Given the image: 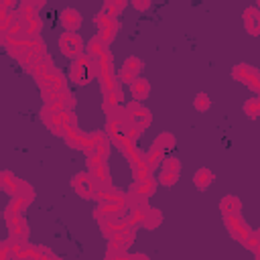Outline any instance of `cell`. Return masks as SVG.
Returning <instances> with one entry per match:
<instances>
[{
    "label": "cell",
    "mask_w": 260,
    "mask_h": 260,
    "mask_svg": "<svg viewBox=\"0 0 260 260\" xmlns=\"http://www.w3.org/2000/svg\"><path fill=\"white\" fill-rule=\"evenodd\" d=\"M98 73H100V65L89 55L87 57H75L71 67H69V79L75 83H87L93 77H98Z\"/></svg>",
    "instance_id": "cell-1"
},
{
    "label": "cell",
    "mask_w": 260,
    "mask_h": 260,
    "mask_svg": "<svg viewBox=\"0 0 260 260\" xmlns=\"http://www.w3.org/2000/svg\"><path fill=\"white\" fill-rule=\"evenodd\" d=\"M124 114H126V118L132 122V126H134V128H138L140 132H142L146 126H150V122H152L150 110H148V108H144V106H142V102H138V100H134L132 104L124 106Z\"/></svg>",
    "instance_id": "cell-2"
},
{
    "label": "cell",
    "mask_w": 260,
    "mask_h": 260,
    "mask_svg": "<svg viewBox=\"0 0 260 260\" xmlns=\"http://www.w3.org/2000/svg\"><path fill=\"white\" fill-rule=\"evenodd\" d=\"M83 49H85V43H83V39L77 35V32H63L61 37H59V51L65 55V57H69V59H75V57H81V53H83Z\"/></svg>",
    "instance_id": "cell-3"
},
{
    "label": "cell",
    "mask_w": 260,
    "mask_h": 260,
    "mask_svg": "<svg viewBox=\"0 0 260 260\" xmlns=\"http://www.w3.org/2000/svg\"><path fill=\"white\" fill-rule=\"evenodd\" d=\"M71 189L83 197V199H95L98 197V185L93 181V177L89 173H77L73 179H71Z\"/></svg>",
    "instance_id": "cell-4"
},
{
    "label": "cell",
    "mask_w": 260,
    "mask_h": 260,
    "mask_svg": "<svg viewBox=\"0 0 260 260\" xmlns=\"http://www.w3.org/2000/svg\"><path fill=\"white\" fill-rule=\"evenodd\" d=\"M37 81H39L41 91H61V89H65V85H67L65 75H63L59 69H55V67H53L51 71H47L45 75L37 77Z\"/></svg>",
    "instance_id": "cell-5"
},
{
    "label": "cell",
    "mask_w": 260,
    "mask_h": 260,
    "mask_svg": "<svg viewBox=\"0 0 260 260\" xmlns=\"http://www.w3.org/2000/svg\"><path fill=\"white\" fill-rule=\"evenodd\" d=\"M142 69H144V61H142L140 57L130 55V57H126L122 69L118 71V79L124 81V83H132V81L142 73Z\"/></svg>",
    "instance_id": "cell-6"
},
{
    "label": "cell",
    "mask_w": 260,
    "mask_h": 260,
    "mask_svg": "<svg viewBox=\"0 0 260 260\" xmlns=\"http://www.w3.org/2000/svg\"><path fill=\"white\" fill-rule=\"evenodd\" d=\"M225 228H228L230 236H232L234 240L242 242V244H244V242L250 238V234H252V230L248 228V223L242 219L240 213H238V215H225Z\"/></svg>",
    "instance_id": "cell-7"
},
{
    "label": "cell",
    "mask_w": 260,
    "mask_h": 260,
    "mask_svg": "<svg viewBox=\"0 0 260 260\" xmlns=\"http://www.w3.org/2000/svg\"><path fill=\"white\" fill-rule=\"evenodd\" d=\"M6 225H8V232H10V238H14L16 242H20L24 246L26 244V238H28V223L22 217V213L8 217L6 219Z\"/></svg>",
    "instance_id": "cell-8"
},
{
    "label": "cell",
    "mask_w": 260,
    "mask_h": 260,
    "mask_svg": "<svg viewBox=\"0 0 260 260\" xmlns=\"http://www.w3.org/2000/svg\"><path fill=\"white\" fill-rule=\"evenodd\" d=\"M232 77L238 79V81H242V83H246L248 87H252V85H256L260 81V71L254 69V67H250L248 63H240V65L234 67Z\"/></svg>",
    "instance_id": "cell-9"
},
{
    "label": "cell",
    "mask_w": 260,
    "mask_h": 260,
    "mask_svg": "<svg viewBox=\"0 0 260 260\" xmlns=\"http://www.w3.org/2000/svg\"><path fill=\"white\" fill-rule=\"evenodd\" d=\"M59 20H61L63 28L69 30V32H75L81 26V14L75 8H63L61 14H59Z\"/></svg>",
    "instance_id": "cell-10"
},
{
    "label": "cell",
    "mask_w": 260,
    "mask_h": 260,
    "mask_svg": "<svg viewBox=\"0 0 260 260\" xmlns=\"http://www.w3.org/2000/svg\"><path fill=\"white\" fill-rule=\"evenodd\" d=\"M0 185H2V189L8 193V195H18L28 183H24V181H20L18 177H14L10 171H2V179H0Z\"/></svg>",
    "instance_id": "cell-11"
},
{
    "label": "cell",
    "mask_w": 260,
    "mask_h": 260,
    "mask_svg": "<svg viewBox=\"0 0 260 260\" xmlns=\"http://www.w3.org/2000/svg\"><path fill=\"white\" fill-rule=\"evenodd\" d=\"M244 26L250 35H260V8L250 6L244 10Z\"/></svg>",
    "instance_id": "cell-12"
},
{
    "label": "cell",
    "mask_w": 260,
    "mask_h": 260,
    "mask_svg": "<svg viewBox=\"0 0 260 260\" xmlns=\"http://www.w3.org/2000/svg\"><path fill=\"white\" fill-rule=\"evenodd\" d=\"M213 181H215V175H213V173H211L207 167L197 169V171H195V175H193V185H195L199 191L209 189V187L213 185Z\"/></svg>",
    "instance_id": "cell-13"
},
{
    "label": "cell",
    "mask_w": 260,
    "mask_h": 260,
    "mask_svg": "<svg viewBox=\"0 0 260 260\" xmlns=\"http://www.w3.org/2000/svg\"><path fill=\"white\" fill-rule=\"evenodd\" d=\"M219 209L223 215H238L242 211V201L236 195H223L219 199Z\"/></svg>",
    "instance_id": "cell-14"
},
{
    "label": "cell",
    "mask_w": 260,
    "mask_h": 260,
    "mask_svg": "<svg viewBox=\"0 0 260 260\" xmlns=\"http://www.w3.org/2000/svg\"><path fill=\"white\" fill-rule=\"evenodd\" d=\"M130 91H132L134 100L142 102V100H146L148 93H150V83H148L146 79H142V77H136V79L130 83Z\"/></svg>",
    "instance_id": "cell-15"
},
{
    "label": "cell",
    "mask_w": 260,
    "mask_h": 260,
    "mask_svg": "<svg viewBox=\"0 0 260 260\" xmlns=\"http://www.w3.org/2000/svg\"><path fill=\"white\" fill-rule=\"evenodd\" d=\"M160 221H162V213H160L156 207H148L146 213H144V217H142V225H144L146 230H154Z\"/></svg>",
    "instance_id": "cell-16"
},
{
    "label": "cell",
    "mask_w": 260,
    "mask_h": 260,
    "mask_svg": "<svg viewBox=\"0 0 260 260\" xmlns=\"http://www.w3.org/2000/svg\"><path fill=\"white\" fill-rule=\"evenodd\" d=\"M175 144H177V138H175V134H171V132L158 134V136L154 138V142H152V146H156L158 150H171V148H175Z\"/></svg>",
    "instance_id": "cell-17"
},
{
    "label": "cell",
    "mask_w": 260,
    "mask_h": 260,
    "mask_svg": "<svg viewBox=\"0 0 260 260\" xmlns=\"http://www.w3.org/2000/svg\"><path fill=\"white\" fill-rule=\"evenodd\" d=\"M158 162H162V150H158L156 146H150V150L144 154V167L148 171H152Z\"/></svg>",
    "instance_id": "cell-18"
},
{
    "label": "cell",
    "mask_w": 260,
    "mask_h": 260,
    "mask_svg": "<svg viewBox=\"0 0 260 260\" xmlns=\"http://www.w3.org/2000/svg\"><path fill=\"white\" fill-rule=\"evenodd\" d=\"M244 114L248 116V118H260V95H254V98H250L246 104H244Z\"/></svg>",
    "instance_id": "cell-19"
},
{
    "label": "cell",
    "mask_w": 260,
    "mask_h": 260,
    "mask_svg": "<svg viewBox=\"0 0 260 260\" xmlns=\"http://www.w3.org/2000/svg\"><path fill=\"white\" fill-rule=\"evenodd\" d=\"M193 106H195L197 112H207V110L211 108V98H209L205 91H199V93L195 95V100H193Z\"/></svg>",
    "instance_id": "cell-20"
},
{
    "label": "cell",
    "mask_w": 260,
    "mask_h": 260,
    "mask_svg": "<svg viewBox=\"0 0 260 260\" xmlns=\"http://www.w3.org/2000/svg\"><path fill=\"white\" fill-rule=\"evenodd\" d=\"M128 2H130V0H106V2H104V10H106L108 14H112V16H116Z\"/></svg>",
    "instance_id": "cell-21"
},
{
    "label": "cell",
    "mask_w": 260,
    "mask_h": 260,
    "mask_svg": "<svg viewBox=\"0 0 260 260\" xmlns=\"http://www.w3.org/2000/svg\"><path fill=\"white\" fill-rule=\"evenodd\" d=\"M160 169L171 171V173H181V160H179L177 156H162Z\"/></svg>",
    "instance_id": "cell-22"
},
{
    "label": "cell",
    "mask_w": 260,
    "mask_h": 260,
    "mask_svg": "<svg viewBox=\"0 0 260 260\" xmlns=\"http://www.w3.org/2000/svg\"><path fill=\"white\" fill-rule=\"evenodd\" d=\"M177 179H179V173H171V171H165V169H160V173H158V183L162 187H173L177 183Z\"/></svg>",
    "instance_id": "cell-23"
},
{
    "label": "cell",
    "mask_w": 260,
    "mask_h": 260,
    "mask_svg": "<svg viewBox=\"0 0 260 260\" xmlns=\"http://www.w3.org/2000/svg\"><path fill=\"white\" fill-rule=\"evenodd\" d=\"M152 0H130V6L136 10V12H146L150 8Z\"/></svg>",
    "instance_id": "cell-24"
},
{
    "label": "cell",
    "mask_w": 260,
    "mask_h": 260,
    "mask_svg": "<svg viewBox=\"0 0 260 260\" xmlns=\"http://www.w3.org/2000/svg\"><path fill=\"white\" fill-rule=\"evenodd\" d=\"M14 6H16V0H2V8L10 10V8H14Z\"/></svg>",
    "instance_id": "cell-25"
}]
</instances>
